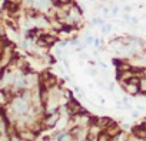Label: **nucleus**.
Returning <instances> with one entry per match:
<instances>
[{
	"label": "nucleus",
	"mask_w": 146,
	"mask_h": 141,
	"mask_svg": "<svg viewBox=\"0 0 146 141\" xmlns=\"http://www.w3.org/2000/svg\"><path fill=\"white\" fill-rule=\"evenodd\" d=\"M19 137H20L22 140H26V141H33V140L36 138V135H35L33 132H30V131H25V132H20V134H19Z\"/></svg>",
	"instance_id": "1"
},
{
	"label": "nucleus",
	"mask_w": 146,
	"mask_h": 141,
	"mask_svg": "<svg viewBox=\"0 0 146 141\" xmlns=\"http://www.w3.org/2000/svg\"><path fill=\"white\" fill-rule=\"evenodd\" d=\"M67 107L70 108V111H72V113H78V111L80 110V107H79V104H78V103H76L75 100H72V101H70V103L67 104Z\"/></svg>",
	"instance_id": "2"
},
{
	"label": "nucleus",
	"mask_w": 146,
	"mask_h": 141,
	"mask_svg": "<svg viewBox=\"0 0 146 141\" xmlns=\"http://www.w3.org/2000/svg\"><path fill=\"white\" fill-rule=\"evenodd\" d=\"M126 91H127V93H130V94H136V93L139 91V87H137V86H135L133 83H130V84H127V86H126Z\"/></svg>",
	"instance_id": "3"
},
{
	"label": "nucleus",
	"mask_w": 146,
	"mask_h": 141,
	"mask_svg": "<svg viewBox=\"0 0 146 141\" xmlns=\"http://www.w3.org/2000/svg\"><path fill=\"white\" fill-rule=\"evenodd\" d=\"M140 90L142 91H146V77L140 80Z\"/></svg>",
	"instance_id": "4"
},
{
	"label": "nucleus",
	"mask_w": 146,
	"mask_h": 141,
	"mask_svg": "<svg viewBox=\"0 0 146 141\" xmlns=\"http://www.w3.org/2000/svg\"><path fill=\"white\" fill-rule=\"evenodd\" d=\"M98 141H109V135H108V134H102Z\"/></svg>",
	"instance_id": "5"
},
{
	"label": "nucleus",
	"mask_w": 146,
	"mask_h": 141,
	"mask_svg": "<svg viewBox=\"0 0 146 141\" xmlns=\"http://www.w3.org/2000/svg\"><path fill=\"white\" fill-rule=\"evenodd\" d=\"M110 29H112V26H110V24H106V26H103V29H102V30H103V33H109V31H110Z\"/></svg>",
	"instance_id": "6"
},
{
	"label": "nucleus",
	"mask_w": 146,
	"mask_h": 141,
	"mask_svg": "<svg viewBox=\"0 0 146 141\" xmlns=\"http://www.w3.org/2000/svg\"><path fill=\"white\" fill-rule=\"evenodd\" d=\"M110 13H112V14H113V16H116V14H117V13H119V9H117V7H113V9H112V10H110Z\"/></svg>",
	"instance_id": "7"
},
{
	"label": "nucleus",
	"mask_w": 146,
	"mask_h": 141,
	"mask_svg": "<svg viewBox=\"0 0 146 141\" xmlns=\"http://www.w3.org/2000/svg\"><path fill=\"white\" fill-rule=\"evenodd\" d=\"M129 23H132V24H137V23H139V20H137V19H136V17H132V19H130V22H129Z\"/></svg>",
	"instance_id": "8"
},
{
	"label": "nucleus",
	"mask_w": 146,
	"mask_h": 141,
	"mask_svg": "<svg viewBox=\"0 0 146 141\" xmlns=\"http://www.w3.org/2000/svg\"><path fill=\"white\" fill-rule=\"evenodd\" d=\"M130 10H132V7H130V6H126V7H125V12H126V13H129Z\"/></svg>",
	"instance_id": "9"
},
{
	"label": "nucleus",
	"mask_w": 146,
	"mask_h": 141,
	"mask_svg": "<svg viewBox=\"0 0 146 141\" xmlns=\"http://www.w3.org/2000/svg\"><path fill=\"white\" fill-rule=\"evenodd\" d=\"M89 2H95V0H89Z\"/></svg>",
	"instance_id": "10"
}]
</instances>
